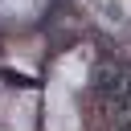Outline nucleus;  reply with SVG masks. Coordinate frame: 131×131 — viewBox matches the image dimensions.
Here are the masks:
<instances>
[{
  "instance_id": "1",
  "label": "nucleus",
  "mask_w": 131,
  "mask_h": 131,
  "mask_svg": "<svg viewBox=\"0 0 131 131\" xmlns=\"http://www.w3.org/2000/svg\"><path fill=\"white\" fill-rule=\"evenodd\" d=\"M127 78H131V70H123L119 61H98V66H94V74H90V90L106 102L111 94H119V90H123V82H127Z\"/></svg>"
},
{
  "instance_id": "2",
  "label": "nucleus",
  "mask_w": 131,
  "mask_h": 131,
  "mask_svg": "<svg viewBox=\"0 0 131 131\" xmlns=\"http://www.w3.org/2000/svg\"><path fill=\"white\" fill-rule=\"evenodd\" d=\"M123 131H131V119H127V127H123Z\"/></svg>"
}]
</instances>
